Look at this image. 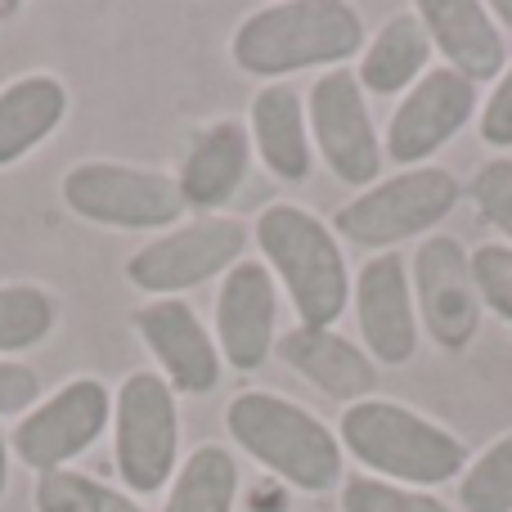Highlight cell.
I'll list each match as a JSON object with an SVG mask.
<instances>
[{
    "mask_svg": "<svg viewBox=\"0 0 512 512\" xmlns=\"http://www.w3.org/2000/svg\"><path fill=\"white\" fill-rule=\"evenodd\" d=\"M248 243L252 234L239 216H194L126 256V283L149 301L185 297L216 274L225 279L248 256Z\"/></svg>",
    "mask_w": 512,
    "mask_h": 512,
    "instance_id": "8",
    "label": "cell"
},
{
    "mask_svg": "<svg viewBox=\"0 0 512 512\" xmlns=\"http://www.w3.org/2000/svg\"><path fill=\"white\" fill-rule=\"evenodd\" d=\"M477 135L486 149H512V63L504 68V77L495 81V90L486 95V104H481Z\"/></svg>",
    "mask_w": 512,
    "mask_h": 512,
    "instance_id": "29",
    "label": "cell"
},
{
    "mask_svg": "<svg viewBox=\"0 0 512 512\" xmlns=\"http://www.w3.org/2000/svg\"><path fill=\"white\" fill-rule=\"evenodd\" d=\"M306 122H310L315 153L342 185L351 189L378 185L382 140H378V126H373L364 86L355 81L351 68L319 72L315 86L306 90Z\"/></svg>",
    "mask_w": 512,
    "mask_h": 512,
    "instance_id": "10",
    "label": "cell"
},
{
    "mask_svg": "<svg viewBox=\"0 0 512 512\" xmlns=\"http://www.w3.org/2000/svg\"><path fill=\"white\" fill-rule=\"evenodd\" d=\"M108 423H113V391L95 373H81L18 418L9 432V450L36 477L68 472V463H77L108 432Z\"/></svg>",
    "mask_w": 512,
    "mask_h": 512,
    "instance_id": "9",
    "label": "cell"
},
{
    "mask_svg": "<svg viewBox=\"0 0 512 512\" xmlns=\"http://www.w3.org/2000/svg\"><path fill=\"white\" fill-rule=\"evenodd\" d=\"M248 135H252V153L261 158V167L270 171L283 185H301L315 167V144H310V122H306V99L288 86L256 90L252 108H248Z\"/></svg>",
    "mask_w": 512,
    "mask_h": 512,
    "instance_id": "19",
    "label": "cell"
},
{
    "mask_svg": "<svg viewBox=\"0 0 512 512\" xmlns=\"http://www.w3.org/2000/svg\"><path fill=\"white\" fill-rule=\"evenodd\" d=\"M113 463L126 495L167 490L180 468V396L158 369H135L113 396Z\"/></svg>",
    "mask_w": 512,
    "mask_h": 512,
    "instance_id": "7",
    "label": "cell"
},
{
    "mask_svg": "<svg viewBox=\"0 0 512 512\" xmlns=\"http://www.w3.org/2000/svg\"><path fill=\"white\" fill-rule=\"evenodd\" d=\"M337 441H342L346 454L360 459L364 477L396 481V486L409 490L450 486L472 463L468 445L450 427L382 396L346 405L342 423H337Z\"/></svg>",
    "mask_w": 512,
    "mask_h": 512,
    "instance_id": "2",
    "label": "cell"
},
{
    "mask_svg": "<svg viewBox=\"0 0 512 512\" xmlns=\"http://www.w3.org/2000/svg\"><path fill=\"white\" fill-rule=\"evenodd\" d=\"M256 248L283 283L306 328H337L351 306V270L333 225L301 203H270L256 216Z\"/></svg>",
    "mask_w": 512,
    "mask_h": 512,
    "instance_id": "4",
    "label": "cell"
},
{
    "mask_svg": "<svg viewBox=\"0 0 512 512\" xmlns=\"http://www.w3.org/2000/svg\"><path fill=\"white\" fill-rule=\"evenodd\" d=\"M131 328L149 355L158 360V373L167 378V387L176 396H212L221 387V351L216 337L207 333V324L198 319V310L180 297L144 301L131 315Z\"/></svg>",
    "mask_w": 512,
    "mask_h": 512,
    "instance_id": "14",
    "label": "cell"
},
{
    "mask_svg": "<svg viewBox=\"0 0 512 512\" xmlns=\"http://www.w3.org/2000/svg\"><path fill=\"white\" fill-rule=\"evenodd\" d=\"M279 342V288L265 261L243 256L216 292V351L234 373H256Z\"/></svg>",
    "mask_w": 512,
    "mask_h": 512,
    "instance_id": "15",
    "label": "cell"
},
{
    "mask_svg": "<svg viewBox=\"0 0 512 512\" xmlns=\"http://www.w3.org/2000/svg\"><path fill=\"white\" fill-rule=\"evenodd\" d=\"M459 512H512V432L490 441L463 468Z\"/></svg>",
    "mask_w": 512,
    "mask_h": 512,
    "instance_id": "25",
    "label": "cell"
},
{
    "mask_svg": "<svg viewBox=\"0 0 512 512\" xmlns=\"http://www.w3.org/2000/svg\"><path fill=\"white\" fill-rule=\"evenodd\" d=\"M342 512H454L445 499L427 495V490H409L396 481H378V477H355L342 481Z\"/></svg>",
    "mask_w": 512,
    "mask_h": 512,
    "instance_id": "26",
    "label": "cell"
},
{
    "mask_svg": "<svg viewBox=\"0 0 512 512\" xmlns=\"http://www.w3.org/2000/svg\"><path fill=\"white\" fill-rule=\"evenodd\" d=\"M360 54L364 59L355 68V81L364 86V95H409L432 68V36L414 9H400L373 32Z\"/></svg>",
    "mask_w": 512,
    "mask_h": 512,
    "instance_id": "21",
    "label": "cell"
},
{
    "mask_svg": "<svg viewBox=\"0 0 512 512\" xmlns=\"http://www.w3.org/2000/svg\"><path fill=\"white\" fill-rule=\"evenodd\" d=\"M225 432L248 459L301 495H328L342 486V441L337 432L288 396L248 387L225 405Z\"/></svg>",
    "mask_w": 512,
    "mask_h": 512,
    "instance_id": "3",
    "label": "cell"
},
{
    "mask_svg": "<svg viewBox=\"0 0 512 512\" xmlns=\"http://www.w3.org/2000/svg\"><path fill=\"white\" fill-rule=\"evenodd\" d=\"M414 14L432 36V50H441L445 68L468 77L472 86L504 77L508 41L486 0H418Z\"/></svg>",
    "mask_w": 512,
    "mask_h": 512,
    "instance_id": "16",
    "label": "cell"
},
{
    "mask_svg": "<svg viewBox=\"0 0 512 512\" xmlns=\"http://www.w3.org/2000/svg\"><path fill=\"white\" fill-rule=\"evenodd\" d=\"M274 360L283 369L301 373L328 400H342V405L369 400L373 387H378V364L364 355V346H355L337 328H306V324L288 328L274 342Z\"/></svg>",
    "mask_w": 512,
    "mask_h": 512,
    "instance_id": "18",
    "label": "cell"
},
{
    "mask_svg": "<svg viewBox=\"0 0 512 512\" xmlns=\"http://www.w3.org/2000/svg\"><path fill=\"white\" fill-rule=\"evenodd\" d=\"M364 50V18L346 0H279L248 14L230 36V59L256 81H283L306 68H342Z\"/></svg>",
    "mask_w": 512,
    "mask_h": 512,
    "instance_id": "1",
    "label": "cell"
},
{
    "mask_svg": "<svg viewBox=\"0 0 512 512\" xmlns=\"http://www.w3.org/2000/svg\"><path fill=\"white\" fill-rule=\"evenodd\" d=\"M59 198L77 221L126 234H167L189 212L176 176L135 167V162H104V158L77 162V167L63 171Z\"/></svg>",
    "mask_w": 512,
    "mask_h": 512,
    "instance_id": "6",
    "label": "cell"
},
{
    "mask_svg": "<svg viewBox=\"0 0 512 512\" xmlns=\"http://www.w3.org/2000/svg\"><path fill=\"white\" fill-rule=\"evenodd\" d=\"M351 306L355 324L364 337V355L373 364H400L414 360L418 351V306L414 283H409V261L400 252H378L360 265L351 279Z\"/></svg>",
    "mask_w": 512,
    "mask_h": 512,
    "instance_id": "13",
    "label": "cell"
},
{
    "mask_svg": "<svg viewBox=\"0 0 512 512\" xmlns=\"http://www.w3.org/2000/svg\"><path fill=\"white\" fill-rule=\"evenodd\" d=\"M18 9H23V5H18V0H0V23H5V18H14Z\"/></svg>",
    "mask_w": 512,
    "mask_h": 512,
    "instance_id": "33",
    "label": "cell"
},
{
    "mask_svg": "<svg viewBox=\"0 0 512 512\" xmlns=\"http://www.w3.org/2000/svg\"><path fill=\"white\" fill-rule=\"evenodd\" d=\"M32 508L36 512H144L135 495L113 490L104 481L86 477V472H72V468L36 477Z\"/></svg>",
    "mask_w": 512,
    "mask_h": 512,
    "instance_id": "24",
    "label": "cell"
},
{
    "mask_svg": "<svg viewBox=\"0 0 512 512\" xmlns=\"http://www.w3.org/2000/svg\"><path fill=\"white\" fill-rule=\"evenodd\" d=\"M490 9H495V23L512 32V0H499V5H490Z\"/></svg>",
    "mask_w": 512,
    "mask_h": 512,
    "instance_id": "32",
    "label": "cell"
},
{
    "mask_svg": "<svg viewBox=\"0 0 512 512\" xmlns=\"http://www.w3.org/2000/svg\"><path fill=\"white\" fill-rule=\"evenodd\" d=\"M252 176V135L243 122L221 117V122L203 126L185 149V167H180L176 185L189 212L198 216H221L243 194Z\"/></svg>",
    "mask_w": 512,
    "mask_h": 512,
    "instance_id": "17",
    "label": "cell"
},
{
    "mask_svg": "<svg viewBox=\"0 0 512 512\" xmlns=\"http://www.w3.org/2000/svg\"><path fill=\"white\" fill-rule=\"evenodd\" d=\"M472 113H477V86L445 63L427 68V77L409 95H400L387 135H382V158L405 171L423 167L472 122Z\"/></svg>",
    "mask_w": 512,
    "mask_h": 512,
    "instance_id": "12",
    "label": "cell"
},
{
    "mask_svg": "<svg viewBox=\"0 0 512 512\" xmlns=\"http://www.w3.org/2000/svg\"><path fill=\"white\" fill-rule=\"evenodd\" d=\"M59 324V301L36 283H0V360L36 351Z\"/></svg>",
    "mask_w": 512,
    "mask_h": 512,
    "instance_id": "23",
    "label": "cell"
},
{
    "mask_svg": "<svg viewBox=\"0 0 512 512\" xmlns=\"http://www.w3.org/2000/svg\"><path fill=\"white\" fill-rule=\"evenodd\" d=\"M472 279H477L481 306L512 328V248L508 243H481L472 252Z\"/></svg>",
    "mask_w": 512,
    "mask_h": 512,
    "instance_id": "28",
    "label": "cell"
},
{
    "mask_svg": "<svg viewBox=\"0 0 512 512\" xmlns=\"http://www.w3.org/2000/svg\"><path fill=\"white\" fill-rule=\"evenodd\" d=\"M468 198L477 207V216L499 230L512 248V158H490L472 171L468 180Z\"/></svg>",
    "mask_w": 512,
    "mask_h": 512,
    "instance_id": "27",
    "label": "cell"
},
{
    "mask_svg": "<svg viewBox=\"0 0 512 512\" xmlns=\"http://www.w3.org/2000/svg\"><path fill=\"white\" fill-rule=\"evenodd\" d=\"M9 477H14V450H9V436H5V427H0V504H5V495H9Z\"/></svg>",
    "mask_w": 512,
    "mask_h": 512,
    "instance_id": "31",
    "label": "cell"
},
{
    "mask_svg": "<svg viewBox=\"0 0 512 512\" xmlns=\"http://www.w3.org/2000/svg\"><path fill=\"white\" fill-rule=\"evenodd\" d=\"M68 86L54 72H23L0 86V171L36 153L68 117Z\"/></svg>",
    "mask_w": 512,
    "mask_h": 512,
    "instance_id": "20",
    "label": "cell"
},
{
    "mask_svg": "<svg viewBox=\"0 0 512 512\" xmlns=\"http://www.w3.org/2000/svg\"><path fill=\"white\" fill-rule=\"evenodd\" d=\"M409 283H414L418 328L441 351H468L486 319L477 279H472V252L450 234H432L418 243L414 261H409Z\"/></svg>",
    "mask_w": 512,
    "mask_h": 512,
    "instance_id": "11",
    "label": "cell"
},
{
    "mask_svg": "<svg viewBox=\"0 0 512 512\" xmlns=\"http://www.w3.org/2000/svg\"><path fill=\"white\" fill-rule=\"evenodd\" d=\"M41 405V378L23 360H0V418H23Z\"/></svg>",
    "mask_w": 512,
    "mask_h": 512,
    "instance_id": "30",
    "label": "cell"
},
{
    "mask_svg": "<svg viewBox=\"0 0 512 512\" xmlns=\"http://www.w3.org/2000/svg\"><path fill=\"white\" fill-rule=\"evenodd\" d=\"M463 185L445 167H414L360 189L351 203L337 207L333 234L351 239L364 252H396L400 243L436 234V225L459 207Z\"/></svg>",
    "mask_w": 512,
    "mask_h": 512,
    "instance_id": "5",
    "label": "cell"
},
{
    "mask_svg": "<svg viewBox=\"0 0 512 512\" xmlns=\"http://www.w3.org/2000/svg\"><path fill=\"white\" fill-rule=\"evenodd\" d=\"M234 499H239V463L225 445L207 441L180 459L162 512H234Z\"/></svg>",
    "mask_w": 512,
    "mask_h": 512,
    "instance_id": "22",
    "label": "cell"
}]
</instances>
